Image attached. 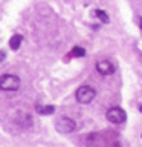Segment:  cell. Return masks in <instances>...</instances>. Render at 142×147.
Instances as JSON below:
<instances>
[{"label":"cell","mask_w":142,"mask_h":147,"mask_svg":"<svg viewBox=\"0 0 142 147\" xmlns=\"http://www.w3.org/2000/svg\"><path fill=\"white\" fill-rule=\"evenodd\" d=\"M95 96H96V90L90 86H81V87H78V90L75 92V98H76L78 103H81V104L92 103V101L95 100Z\"/></svg>","instance_id":"2"},{"label":"cell","mask_w":142,"mask_h":147,"mask_svg":"<svg viewBox=\"0 0 142 147\" xmlns=\"http://www.w3.org/2000/svg\"><path fill=\"white\" fill-rule=\"evenodd\" d=\"M55 129H57L60 133H72V132H75V129H76V123L73 121L72 118L64 117V118H60L57 121Z\"/></svg>","instance_id":"4"},{"label":"cell","mask_w":142,"mask_h":147,"mask_svg":"<svg viewBox=\"0 0 142 147\" xmlns=\"http://www.w3.org/2000/svg\"><path fill=\"white\" fill-rule=\"evenodd\" d=\"M93 14H95V17L98 18L101 23H104V25L110 23V18H109V16H107V12L102 11V9H95V12H93Z\"/></svg>","instance_id":"8"},{"label":"cell","mask_w":142,"mask_h":147,"mask_svg":"<svg viewBox=\"0 0 142 147\" xmlns=\"http://www.w3.org/2000/svg\"><path fill=\"white\" fill-rule=\"evenodd\" d=\"M139 23H141V29H142V17H139Z\"/></svg>","instance_id":"11"},{"label":"cell","mask_w":142,"mask_h":147,"mask_svg":"<svg viewBox=\"0 0 142 147\" xmlns=\"http://www.w3.org/2000/svg\"><path fill=\"white\" fill-rule=\"evenodd\" d=\"M21 40H23V37H21L20 34L12 35L11 38H9V48H11L12 51H17V49L21 46Z\"/></svg>","instance_id":"7"},{"label":"cell","mask_w":142,"mask_h":147,"mask_svg":"<svg viewBox=\"0 0 142 147\" xmlns=\"http://www.w3.org/2000/svg\"><path fill=\"white\" fill-rule=\"evenodd\" d=\"M72 55H73V57H84V55H86V49L81 48V46H75V48L72 49Z\"/></svg>","instance_id":"9"},{"label":"cell","mask_w":142,"mask_h":147,"mask_svg":"<svg viewBox=\"0 0 142 147\" xmlns=\"http://www.w3.org/2000/svg\"><path fill=\"white\" fill-rule=\"evenodd\" d=\"M105 117L112 124H122L127 121V113L122 107H110Z\"/></svg>","instance_id":"3"},{"label":"cell","mask_w":142,"mask_h":147,"mask_svg":"<svg viewBox=\"0 0 142 147\" xmlns=\"http://www.w3.org/2000/svg\"><path fill=\"white\" fill-rule=\"evenodd\" d=\"M5 60H6V52H5V51H2V49H0V63H3Z\"/></svg>","instance_id":"10"},{"label":"cell","mask_w":142,"mask_h":147,"mask_svg":"<svg viewBox=\"0 0 142 147\" xmlns=\"http://www.w3.org/2000/svg\"><path fill=\"white\" fill-rule=\"evenodd\" d=\"M20 78L14 74H5L0 77V90L3 92H17L20 89Z\"/></svg>","instance_id":"1"},{"label":"cell","mask_w":142,"mask_h":147,"mask_svg":"<svg viewBox=\"0 0 142 147\" xmlns=\"http://www.w3.org/2000/svg\"><path fill=\"white\" fill-rule=\"evenodd\" d=\"M35 110L40 115H50L55 112V106L49 104V106H41V104H35Z\"/></svg>","instance_id":"6"},{"label":"cell","mask_w":142,"mask_h":147,"mask_svg":"<svg viewBox=\"0 0 142 147\" xmlns=\"http://www.w3.org/2000/svg\"><path fill=\"white\" fill-rule=\"evenodd\" d=\"M95 67H96V72L101 74V75H112L116 71L115 64L110 60H99V61H96Z\"/></svg>","instance_id":"5"}]
</instances>
